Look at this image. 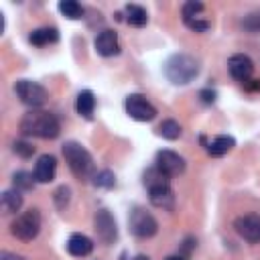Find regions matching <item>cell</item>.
I'll return each mask as SVG.
<instances>
[{
  "label": "cell",
  "instance_id": "obj_2",
  "mask_svg": "<svg viewBox=\"0 0 260 260\" xmlns=\"http://www.w3.org/2000/svg\"><path fill=\"white\" fill-rule=\"evenodd\" d=\"M165 75L175 85H187L199 75V63L187 53H175L165 63Z\"/></svg>",
  "mask_w": 260,
  "mask_h": 260
},
{
  "label": "cell",
  "instance_id": "obj_21",
  "mask_svg": "<svg viewBox=\"0 0 260 260\" xmlns=\"http://www.w3.org/2000/svg\"><path fill=\"white\" fill-rule=\"evenodd\" d=\"M169 179H171V177H167L158 167H150V169L144 173V177H142V181H144V187H146V189L160 187V185H169Z\"/></svg>",
  "mask_w": 260,
  "mask_h": 260
},
{
  "label": "cell",
  "instance_id": "obj_20",
  "mask_svg": "<svg viewBox=\"0 0 260 260\" xmlns=\"http://www.w3.org/2000/svg\"><path fill=\"white\" fill-rule=\"evenodd\" d=\"M126 22L132 26H144L148 22V12L138 4H128L126 6Z\"/></svg>",
  "mask_w": 260,
  "mask_h": 260
},
{
  "label": "cell",
  "instance_id": "obj_33",
  "mask_svg": "<svg viewBox=\"0 0 260 260\" xmlns=\"http://www.w3.org/2000/svg\"><path fill=\"white\" fill-rule=\"evenodd\" d=\"M167 260H185V258H183V256H169Z\"/></svg>",
  "mask_w": 260,
  "mask_h": 260
},
{
  "label": "cell",
  "instance_id": "obj_11",
  "mask_svg": "<svg viewBox=\"0 0 260 260\" xmlns=\"http://www.w3.org/2000/svg\"><path fill=\"white\" fill-rule=\"evenodd\" d=\"M228 71L236 81L246 83V81H250V77L254 73V61L244 53H236L228 59Z\"/></svg>",
  "mask_w": 260,
  "mask_h": 260
},
{
  "label": "cell",
  "instance_id": "obj_7",
  "mask_svg": "<svg viewBox=\"0 0 260 260\" xmlns=\"http://www.w3.org/2000/svg\"><path fill=\"white\" fill-rule=\"evenodd\" d=\"M14 91H16V95L20 98V102H22L24 106H30L32 110H35V108H41V106L47 102V98H49L47 89H45L41 83L30 81V79H20V81H16Z\"/></svg>",
  "mask_w": 260,
  "mask_h": 260
},
{
  "label": "cell",
  "instance_id": "obj_27",
  "mask_svg": "<svg viewBox=\"0 0 260 260\" xmlns=\"http://www.w3.org/2000/svg\"><path fill=\"white\" fill-rule=\"evenodd\" d=\"M93 185H95V187H102V189H112V187L116 185V177H114V173L108 171V169L98 171V173L93 175Z\"/></svg>",
  "mask_w": 260,
  "mask_h": 260
},
{
  "label": "cell",
  "instance_id": "obj_17",
  "mask_svg": "<svg viewBox=\"0 0 260 260\" xmlns=\"http://www.w3.org/2000/svg\"><path fill=\"white\" fill-rule=\"evenodd\" d=\"M28 41L35 47H47V45H53L59 41V30L55 26H41L28 35Z\"/></svg>",
  "mask_w": 260,
  "mask_h": 260
},
{
  "label": "cell",
  "instance_id": "obj_32",
  "mask_svg": "<svg viewBox=\"0 0 260 260\" xmlns=\"http://www.w3.org/2000/svg\"><path fill=\"white\" fill-rule=\"evenodd\" d=\"M130 260H150V258L144 256V254H138V256H134V258H130Z\"/></svg>",
  "mask_w": 260,
  "mask_h": 260
},
{
  "label": "cell",
  "instance_id": "obj_23",
  "mask_svg": "<svg viewBox=\"0 0 260 260\" xmlns=\"http://www.w3.org/2000/svg\"><path fill=\"white\" fill-rule=\"evenodd\" d=\"M59 10H61V14H63L65 18H69V20H79V18L83 16V8H81V4H77L75 0H61V2H59Z\"/></svg>",
  "mask_w": 260,
  "mask_h": 260
},
{
  "label": "cell",
  "instance_id": "obj_12",
  "mask_svg": "<svg viewBox=\"0 0 260 260\" xmlns=\"http://www.w3.org/2000/svg\"><path fill=\"white\" fill-rule=\"evenodd\" d=\"M234 230L246 242L260 244V217L258 215H240V217H236Z\"/></svg>",
  "mask_w": 260,
  "mask_h": 260
},
{
  "label": "cell",
  "instance_id": "obj_18",
  "mask_svg": "<svg viewBox=\"0 0 260 260\" xmlns=\"http://www.w3.org/2000/svg\"><path fill=\"white\" fill-rule=\"evenodd\" d=\"M75 110H77V114L81 118L91 120L93 118V110H95V95H93V91L81 89L77 93V100H75Z\"/></svg>",
  "mask_w": 260,
  "mask_h": 260
},
{
  "label": "cell",
  "instance_id": "obj_14",
  "mask_svg": "<svg viewBox=\"0 0 260 260\" xmlns=\"http://www.w3.org/2000/svg\"><path fill=\"white\" fill-rule=\"evenodd\" d=\"M35 181L39 183H51L57 175V158L53 154H41L35 165Z\"/></svg>",
  "mask_w": 260,
  "mask_h": 260
},
{
  "label": "cell",
  "instance_id": "obj_4",
  "mask_svg": "<svg viewBox=\"0 0 260 260\" xmlns=\"http://www.w3.org/2000/svg\"><path fill=\"white\" fill-rule=\"evenodd\" d=\"M39 232H41V213L35 207L16 215V219L10 223V234L22 242H32L39 236Z\"/></svg>",
  "mask_w": 260,
  "mask_h": 260
},
{
  "label": "cell",
  "instance_id": "obj_24",
  "mask_svg": "<svg viewBox=\"0 0 260 260\" xmlns=\"http://www.w3.org/2000/svg\"><path fill=\"white\" fill-rule=\"evenodd\" d=\"M12 185L16 191H30L35 187V175H30L26 171H16L12 175Z\"/></svg>",
  "mask_w": 260,
  "mask_h": 260
},
{
  "label": "cell",
  "instance_id": "obj_5",
  "mask_svg": "<svg viewBox=\"0 0 260 260\" xmlns=\"http://www.w3.org/2000/svg\"><path fill=\"white\" fill-rule=\"evenodd\" d=\"M128 225H130V232L136 236V238H152L156 232H158V221L154 219L152 213H148L144 207H134L130 211V217H128Z\"/></svg>",
  "mask_w": 260,
  "mask_h": 260
},
{
  "label": "cell",
  "instance_id": "obj_13",
  "mask_svg": "<svg viewBox=\"0 0 260 260\" xmlns=\"http://www.w3.org/2000/svg\"><path fill=\"white\" fill-rule=\"evenodd\" d=\"M98 55L102 57H114L120 53V41H118V35L116 30L112 28H104L98 37H95V43H93Z\"/></svg>",
  "mask_w": 260,
  "mask_h": 260
},
{
  "label": "cell",
  "instance_id": "obj_19",
  "mask_svg": "<svg viewBox=\"0 0 260 260\" xmlns=\"http://www.w3.org/2000/svg\"><path fill=\"white\" fill-rule=\"evenodd\" d=\"M234 146H236L234 136L219 134V136H215V138L207 144V154H209V156H223V154H228Z\"/></svg>",
  "mask_w": 260,
  "mask_h": 260
},
{
  "label": "cell",
  "instance_id": "obj_16",
  "mask_svg": "<svg viewBox=\"0 0 260 260\" xmlns=\"http://www.w3.org/2000/svg\"><path fill=\"white\" fill-rule=\"evenodd\" d=\"M67 252L75 258H85L93 252V242L85 234H71L67 240Z\"/></svg>",
  "mask_w": 260,
  "mask_h": 260
},
{
  "label": "cell",
  "instance_id": "obj_28",
  "mask_svg": "<svg viewBox=\"0 0 260 260\" xmlns=\"http://www.w3.org/2000/svg\"><path fill=\"white\" fill-rule=\"evenodd\" d=\"M12 150H14L20 158H30V156L35 154V146H32L30 142H26V140H16V142L12 144Z\"/></svg>",
  "mask_w": 260,
  "mask_h": 260
},
{
  "label": "cell",
  "instance_id": "obj_8",
  "mask_svg": "<svg viewBox=\"0 0 260 260\" xmlns=\"http://www.w3.org/2000/svg\"><path fill=\"white\" fill-rule=\"evenodd\" d=\"M124 108H126V114L138 122H150L156 118V108L140 93H130L124 102Z\"/></svg>",
  "mask_w": 260,
  "mask_h": 260
},
{
  "label": "cell",
  "instance_id": "obj_15",
  "mask_svg": "<svg viewBox=\"0 0 260 260\" xmlns=\"http://www.w3.org/2000/svg\"><path fill=\"white\" fill-rule=\"evenodd\" d=\"M148 199L154 207L165 209V211H173V207H175V193H173L171 185H160V187L148 189Z\"/></svg>",
  "mask_w": 260,
  "mask_h": 260
},
{
  "label": "cell",
  "instance_id": "obj_10",
  "mask_svg": "<svg viewBox=\"0 0 260 260\" xmlns=\"http://www.w3.org/2000/svg\"><path fill=\"white\" fill-rule=\"evenodd\" d=\"M154 167H158L167 177H179L181 173H185L187 162H185V158L181 154H177L173 150H158Z\"/></svg>",
  "mask_w": 260,
  "mask_h": 260
},
{
  "label": "cell",
  "instance_id": "obj_30",
  "mask_svg": "<svg viewBox=\"0 0 260 260\" xmlns=\"http://www.w3.org/2000/svg\"><path fill=\"white\" fill-rule=\"evenodd\" d=\"M199 98H201L203 104H213L215 98H217V93H215L213 89H201V91H199Z\"/></svg>",
  "mask_w": 260,
  "mask_h": 260
},
{
  "label": "cell",
  "instance_id": "obj_9",
  "mask_svg": "<svg viewBox=\"0 0 260 260\" xmlns=\"http://www.w3.org/2000/svg\"><path fill=\"white\" fill-rule=\"evenodd\" d=\"M93 230L98 234V240L102 244H106V246H110V244H114L118 240V225H116L114 215L108 209H98L95 211Z\"/></svg>",
  "mask_w": 260,
  "mask_h": 260
},
{
  "label": "cell",
  "instance_id": "obj_3",
  "mask_svg": "<svg viewBox=\"0 0 260 260\" xmlns=\"http://www.w3.org/2000/svg\"><path fill=\"white\" fill-rule=\"evenodd\" d=\"M63 156H65V162L69 167V171L81 179V181H87V179H93L95 175V165H93V158L91 154L87 152V148H83L79 142L75 140H69L63 144Z\"/></svg>",
  "mask_w": 260,
  "mask_h": 260
},
{
  "label": "cell",
  "instance_id": "obj_26",
  "mask_svg": "<svg viewBox=\"0 0 260 260\" xmlns=\"http://www.w3.org/2000/svg\"><path fill=\"white\" fill-rule=\"evenodd\" d=\"M242 28L250 35H258L260 32V10H254V12L246 14L242 18Z\"/></svg>",
  "mask_w": 260,
  "mask_h": 260
},
{
  "label": "cell",
  "instance_id": "obj_25",
  "mask_svg": "<svg viewBox=\"0 0 260 260\" xmlns=\"http://www.w3.org/2000/svg\"><path fill=\"white\" fill-rule=\"evenodd\" d=\"M181 124L177 122V120H165V122H160V126H158V134L162 136V138H167V140H177L179 136H181Z\"/></svg>",
  "mask_w": 260,
  "mask_h": 260
},
{
  "label": "cell",
  "instance_id": "obj_29",
  "mask_svg": "<svg viewBox=\"0 0 260 260\" xmlns=\"http://www.w3.org/2000/svg\"><path fill=\"white\" fill-rule=\"evenodd\" d=\"M69 195H71V191H69V187H65V185L55 191V203H57L59 209H63V207L69 203Z\"/></svg>",
  "mask_w": 260,
  "mask_h": 260
},
{
  "label": "cell",
  "instance_id": "obj_6",
  "mask_svg": "<svg viewBox=\"0 0 260 260\" xmlns=\"http://www.w3.org/2000/svg\"><path fill=\"white\" fill-rule=\"evenodd\" d=\"M181 14H183V22H185L191 30H195V32H207V30L211 28V24H213L211 18H209L207 12H205V4L195 2V0L183 4Z\"/></svg>",
  "mask_w": 260,
  "mask_h": 260
},
{
  "label": "cell",
  "instance_id": "obj_31",
  "mask_svg": "<svg viewBox=\"0 0 260 260\" xmlns=\"http://www.w3.org/2000/svg\"><path fill=\"white\" fill-rule=\"evenodd\" d=\"M0 260H24L20 254H14V252H6V250H2L0 252Z\"/></svg>",
  "mask_w": 260,
  "mask_h": 260
},
{
  "label": "cell",
  "instance_id": "obj_22",
  "mask_svg": "<svg viewBox=\"0 0 260 260\" xmlns=\"http://www.w3.org/2000/svg\"><path fill=\"white\" fill-rule=\"evenodd\" d=\"M2 207H4L8 213H16V211L22 207V195H20V191H16V189L4 191V193H2Z\"/></svg>",
  "mask_w": 260,
  "mask_h": 260
},
{
  "label": "cell",
  "instance_id": "obj_1",
  "mask_svg": "<svg viewBox=\"0 0 260 260\" xmlns=\"http://www.w3.org/2000/svg\"><path fill=\"white\" fill-rule=\"evenodd\" d=\"M20 132L24 136H37L43 140H53L61 132V124L55 114L47 110H30L20 120Z\"/></svg>",
  "mask_w": 260,
  "mask_h": 260
}]
</instances>
